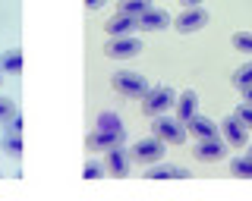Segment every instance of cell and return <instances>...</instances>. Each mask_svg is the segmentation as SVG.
<instances>
[{
  "label": "cell",
  "instance_id": "83f0119b",
  "mask_svg": "<svg viewBox=\"0 0 252 201\" xmlns=\"http://www.w3.org/2000/svg\"><path fill=\"white\" fill-rule=\"evenodd\" d=\"M180 3H183L186 10H192V6H199V3H205V0H180Z\"/></svg>",
  "mask_w": 252,
  "mask_h": 201
},
{
  "label": "cell",
  "instance_id": "ba28073f",
  "mask_svg": "<svg viewBox=\"0 0 252 201\" xmlns=\"http://www.w3.org/2000/svg\"><path fill=\"white\" fill-rule=\"evenodd\" d=\"M195 160H202V164H215V160H224L227 157V145L224 138H208V142H195Z\"/></svg>",
  "mask_w": 252,
  "mask_h": 201
},
{
  "label": "cell",
  "instance_id": "52a82bcc",
  "mask_svg": "<svg viewBox=\"0 0 252 201\" xmlns=\"http://www.w3.org/2000/svg\"><path fill=\"white\" fill-rule=\"evenodd\" d=\"M218 129H220V138H224L227 145H233V148H243V145L249 142V129L243 126V123L236 120L233 113H227V117L220 120V126H218Z\"/></svg>",
  "mask_w": 252,
  "mask_h": 201
},
{
  "label": "cell",
  "instance_id": "ffe728a7",
  "mask_svg": "<svg viewBox=\"0 0 252 201\" xmlns=\"http://www.w3.org/2000/svg\"><path fill=\"white\" fill-rule=\"evenodd\" d=\"M230 173L240 176V179H252V157L249 154H236V157H230Z\"/></svg>",
  "mask_w": 252,
  "mask_h": 201
},
{
  "label": "cell",
  "instance_id": "f546056e",
  "mask_svg": "<svg viewBox=\"0 0 252 201\" xmlns=\"http://www.w3.org/2000/svg\"><path fill=\"white\" fill-rule=\"evenodd\" d=\"M246 154H249V157H252V148H249V151H246Z\"/></svg>",
  "mask_w": 252,
  "mask_h": 201
},
{
  "label": "cell",
  "instance_id": "4fadbf2b",
  "mask_svg": "<svg viewBox=\"0 0 252 201\" xmlns=\"http://www.w3.org/2000/svg\"><path fill=\"white\" fill-rule=\"evenodd\" d=\"M104 170L110 176H117V179H126L129 176V157H126L123 148H114L104 154Z\"/></svg>",
  "mask_w": 252,
  "mask_h": 201
},
{
  "label": "cell",
  "instance_id": "d4e9b609",
  "mask_svg": "<svg viewBox=\"0 0 252 201\" xmlns=\"http://www.w3.org/2000/svg\"><path fill=\"white\" fill-rule=\"evenodd\" d=\"M16 113V104H13V98H3L0 95V123H6Z\"/></svg>",
  "mask_w": 252,
  "mask_h": 201
},
{
  "label": "cell",
  "instance_id": "8992f818",
  "mask_svg": "<svg viewBox=\"0 0 252 201\" xmlns=\"http://www.w3.org/2000/svg\"><path fill=\"white\" fill-rule=\"evenodd\" d=\"M208 25V13L202 10V6H192V10H183L173 22V28H177L180 35H192V32H202V28Z\"/></svg>",
  "mask_w": 252,
  "mask_h": 201
},
{
  "label": "cell",
  "instance_id": "4316f807",
  "mask_svg": "<svg viewBox=\"0 0 252 201\" xmlns=\"http://www.w3.org/2000/svg\"><path fill=\"white\" fill-rule=\"evenodd\" d=\"M85 6L89 10H101V6H107V0H85Z\"/></svg>",
  "mask_w": 252,
  "mask_h": 201
},
{
  "label": "cell",
  "instance_id": "5b68a950",
  "mask_svg": "<svg viewBox=\"0 0 252 201\" xmlns=\"http://www.w3.org/2000/svg\"><path fill=\"white\" fill-rule=\"evenodd\" d=\"M104 53H107L110 60H132V57H139V53H142V41H139L136 35H129V38H110Z\"/></svg>",
  "mask_w": 252,
  "mask_h": 201
},
{
  "label": "cell",
  "instance_id": "30bf717a",
  "mask_svg": "<svg viewBox=\"0 0 252 201\" xmlns=\"http://www.w3.org/2000/svg\"><path fill=\"white\" fill-rule=\"evenodd\" d=\"M136 22H139V28H145V32H164V28H170V25H173L170 13H167V10H161V6H152V10L142 13Z\"/></svg>",
  "mask_w": 252,
  "mask_h": 201
},
{
  "label": "cell",
  "instance_id": "3957f363",
  "mask_svg": "<svg viewBox=\"0 0 252 201\" xmlns=\"http://www.w3.org/2000/svg\"><path fill=\"white\" fill-rule=\"evenodd\" d=\"M129 157L139 160V164H145V167L164 164V142L155 138V135H145V138H139V142L129 148Z\"/></svg>",
  "mask_w": 252,
  "mask_h": 201
},
{
  "label": "cell",
  "instance_id": "7402d4cb",
  "mask_svg": "<svg viewBox=\"0 0 252 201\" xmlns=\"http://www.w3.org/2000/svg\"><path fill=\"white\" fill-rule=\"evenodd\" d=\"M107 170H104V160H98V157H92V160H85V167H82V176L89 182H94V179H101Z\"/></svg>",
  "mask_w": 252,
  "mask_h": 201
},
{
  "label": "cell",
  "instance_id": "603a6c76",
  "mask_svg": "<svg viewBox=\"0 0 252 201\" xmlns=\"http://www.w3.org/2000/svg\"><path fill=\"white\" fill-rule=\"evenodd\" d=\"M230 44H233L240 53H252V32H233Z\"/></svg>",
  "mask_w": 252,
  "mask_h": 201
},
{
  "label": "cell",
  "instance_id": "7c38bea8",
  "mask_svg": "<svg viewBox=\"0 0 252 201\" xmlns=\"http://www.w3.org/2000/svg\"><path fill=\"white\" fill-rule=\"evenodd\" d=\"M145 179H155V182H161V179H192V173L180 164H155V167L145 170Z\"/></svg>",
  "mask_w": 252,
  "mask_h": 201
},
{
  "label": "cell",
  "instance_id": "ac0fdd59",
  "mask_svg": "<svg viewBox=\"0 0 252 201\" xmlns=\"http://www.w3.org/2000/svg\"><path fill=\"white\" fill-rule=\"evenodd\" d=\"M94 129H107V132H126L120 113H114V110H101V113H98V123H94Z\"/></svg>",
  "mask_w": 252,
  "mask_h": 201
},
{
  "label": "cell",
  "instance_id": "9a60e30c",
  "mask_svg": "<svg viewBox=\"0 0 252 201\" xmlns=\"http://www.w3.org/2000/svg\"><path fill=\"white\" fill-rule=\"evenodd\" d=\"M136 28H139V22H136V19L120 16V13H117V16L104 25V32H107L110 38H129V35H136Z\"/></svg>",
  "mask_w": 252,
  "mask_h": 201
},
{
  "label": "cell",
  "instance_id": "cb8c5ba5",
  "mask_svg": "<svg viewBox=\"0 0 252 201\" xmlns=\"http://www.w3.org/2000/svg\"><path fill=\"white\" fill-rule=\"evenodd\" d=\"M233 117L240 120V123H243L246 129H252V107H249V104H240V107L233 110Z\"/></svg>",
  "mask_w": 252,
  "mask_h": 201
},
{
  "label": "cell",
  "instance_id": "277c9868",
  "mask_svg": "<svg viewBox=\"0 0 252 201\" xmlns=\"http://www.w3.org/2000/svg\"><path fill=\"white\" fill-rule=\"evenodd\" d=\"M152 135L161 138L164 145H183L189 132H186V126H183L177 117H155V123H152Z\"/></svg>",
  "mask_w": 252,
  "mask_h": 201
},
{
  "label": "cell",
  "instance_id": "d6986e66",
  "mask_svg": "<svg viewBox=\"0 0 252 201\" xmlns=\"http://www.w3.org/2000/svg\"><path fill=\"white\" fill-rule=\"evenodd\" d=\"M0 151L10 157H22V135L19 132H3L0 135Z\"/></svg>",
  "mask_w": 252,
  "mask_h": 201
},
{
  "label": "cell",
  "instance_id": "2e32d148",
  "mask_svg": "<svg viewBox=\"0 0 252 201\" xmlns=\"http://www.w3.org/2000/svg\"><path fill=\"white\" fill-rule=\"evenodd\" d=\"M22 73V50H3L0 53V75H19Z\"/></svg>",
  "mask_w": 252,
  "mask_h": 201
},
{
  "label": "cell",
  "instance_id": "e0dca14e",
  "mask_svg": "<svg viewBox=\"0 0 252 201\" xmlns=\"http://www.w3.org/2000/svg\"><path fill=\"white\" fill-rule=\"evenodd\" d=\"M152 0H120V3H117V13H120V16H129V19H139L142 13H148L152 10Z\"/></svg>",
  "mask_w": 252,
  "mask_h": 201
},
{
  "label": "cell",
  "instance_id": "f1b7e54d",
  "mask_svg": "<svg viewBox=\"0 0 252 201\" xmlns=\"http://www.w3.org/2000/svg\"><path fill=\"white\" fill-rule=\"evenodd\" d=\"M243 104H249V107H252V88L243 91Z\"/></svg>",
  "mask_w": 252,
  "mask_h": 201
},
{
  "label": "cell",
  "instance_id": "4dcf8cb0",
  "mask_svg": "<svg viewBox=\"0 0 252 201\" xmlns=\"http://www.w3.org/2000/svg\"><path fill=\"white\" fill-rule=\"evenodd\" d=\"M0 82H3V79H0Z\"/></svg>",
  "mask_w": 252,
  "mask_h": 201
},
{
  "label": "cell",
  "instance_id": "5bb4252c",
  "mask_svg": "<svg viewBox=\"0 0 252 201\" xmlns=\"http://www.w3.org/2000/svg\"><path fill=\"white\" fill-rule=\"evenodd\" d=\"M173 107H177V120L186 126L192 117H199V95H195V91H183Z\"/></svg>",
  "mask_w": 252,
  "mask_h": 201
},
{
  "label": "cell",
  "instance_id": "8fae6325",
  "mask_svg": "<svg viewBox=\"0 0 252 201\" xmlns=\"http://www.w3.org/2000/svg\"><path fill=\"white\" fill-rule=\"evenodd\" d=\"M186 132L189 135H195V142H208V138H220V129H218V123L215 120H208V117H192L186 123Z\"/></svg>",
  "mask_w": 252,
  "mask_h": 201
},
{
  "label": "cell",
  "instance_id": "484cf974",
  "mask_svg": "<svg viewBox=\"0 0 252 201\" xmlns=\"http://www.w3.org/2000/svg\"><path fill=\"white\" fill-rule=\"evenodd\" d=\"M6 132H19L22 135V117L19 113H13V117L6 120Z\"/></svg>",
  "mask_w": 252,
  "mask_h": 201
},
{
  "label": "cell",
  "instance_id": "44dd1931",
  "mask_svg": "<svg viewBox=\"0 0 252 201\" xmlns=\"http://www.w3.org/2000/svg\"><path fill=\"white\" fill-rule=\"evenodd\" d=\"M233 88H240V91L252 88V60H249V63H243V66H236V69H233Z\"/></svg>",
  "mask_w": 252,
  "mask_h": 201
},
{
  "label": "cell",
  "instance_id": "7a4b0ae2",
  "mask_svg": "<svg viewBox=\"0 0 252 201\" xmlns=\"http://www.w3.org/2000/svg\"><path fill=\"white\" fill-rule=\"evenodd\" d=\"M110 79H114V88L120 91L123 98H145V91L152 88L145 75H142V73H132V69H117Z\"/></svg>",
  "mask_w": 252,
  "mask_h": 201
},
{
  "label": "cell",
  "instance_id": "9c48e42d",
  "mask_svg": "<svg viewBox=\"0 0 252 201\" xmlns=\"http://www.w3.org/2000/svg\"><path fill=\"white\" fill-rule=\"evenodd\" d=\"M126 142V132H107V129H94L89 135V148L92 151H114V148H123Z\"/></svg>",
  "mask_w": 252,
  "mask_h": 201
},
{
  "label": "cell",
  "instance_id": "6da1fadb",
  "mask_svg": "<svg viewBox=\"0 0 252 201\" xmlns=\"http://www.w3.org/2000/svg\"><path fill=\"white\" fill-rule=\"evenodd\" d=\"M173 104H177V91L167 88V85H155V88H148L145 98H142V113L155 120V117H164Z\"/></svg>",
  "mask_w": 252,
  "mask_h": 201
}]
</instances>
